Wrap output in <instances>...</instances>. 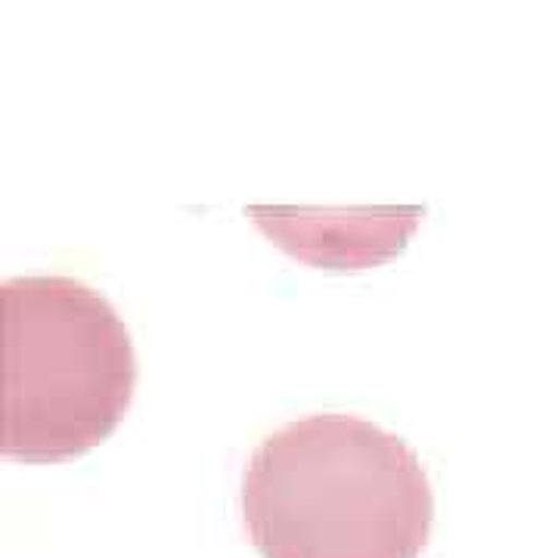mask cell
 I'll use <instances>...</instances> for the list:
<instances>
[{"label":"cell","instance_id":"obj_3","mask_svg":"<svg viewBox=\"0 0 558 558\" xmlns=\"http://www.w3.org/2000/svg\"><path fill=\"white\" fill-rule=\"evenodd\" d=\"M295 258L329 267L379 264L403 248L422 208H248Z\"/></svg>","mask_w":558,"mask_h":558},{"label":"cell","instance_id":"obj_2","mask_svg":"<svg viewBox=\"0 0 558 558\" xmlns=\"http://www.w3.org/2000/svg\"><path fill=\"white\" fill-rule=\"evenodd\" d=\"M0 450L57 462L97 447L131 407L137 360L116 307L69 277L0 286Z\"/></svg>","mask_w":558,"mask_h":558},{"label":"cell","instance_id":"obj_1","mask_svg":"<svg viewBox=\"0 0 558 558\" xmlns=\"http://www.w3.org/2000/svg\"><path fill=\"white\" fill-rule=\"evenodd\" d=\"M242 519L264 558H418L435 497L407 440L366 418L317 413L255 447Z\"/></svg>","mask_w":558,"mask_h":558}]
</instances>
